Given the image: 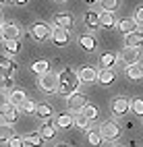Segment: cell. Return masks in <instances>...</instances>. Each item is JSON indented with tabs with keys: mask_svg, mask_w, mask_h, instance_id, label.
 <instances>
[{
	"mask_svg": "<svg viewBox=\"0 0 143 147\" xmlns=\"http://www.w3.org/2000/svg\"><path fill=\"white\" fill-rule=\"evenodd\" d=\"M58 93L60 95H73V93H77V87H79V75L71 71V68H64V71L58 73Z\"/></svg>",
	"mask_w": 143,
	"mask_h": 147,
	"instance_id": "6da1fadb",
	"label": "cell"
},
{
	"mask_svg": "<svg viewBox=\"0 0 143 147\" xmlns=\"http://www.w3.org/2000/svg\"><path fill=\"white\" fill-rule=\"evenodd\" d=\"M58 75L48 71L44 75H40V79H37V87L44 91V93H58Z\"/></svg>",
	"mask_w": 143,
	"mask_h": 147,
	"instance_id": "7a4b0ae2",
	"label": "cell"
},
{
	"mask_svg": "<svg viewBox=\"0 0 143 147\" xmlns=\"http://www.w3.org/2000/svg\"><path fill=\"white\" fill-rule=\"evenodd\" d=\"M98 131H100V135H102L104 141H116L118 137H120V126L114 122V120L102 122V124L98 126Z\"/></svg>",
	"mask_w": 143,
	"mask_h": 147,
	"instance_id": "3957f363",
	"label": "cell"
},
{
	"mask_svg": "<svg viewBox=\"0 0 143 147\" xmlns=\"http://www.w3.org/2000/svg\"><path fill=\"white\" fill-rule=\"evenodd\" d=\"M85 106H87V100H85V93H81V91L66 97V108H69V112H77L79 114Z\"/></svg>",
	"mask_w": 143,
	"mask_h": 147,
	"instance_id": "277c9868",
	"label": "cell"
},
{
	"mask_svg": "<svg viewBox=\"0 0 143 147\" xmlns=\"http://www.w3.org/2000/svg\"><path fill=\"white\" fill-rule=\"evenodd\" d=\"M52 42H54V46H58V48H64L66 44L71 42V33L66 31V29H62V27H58V25H54L52 27Z\"/></svg>",
	"mask_w": 143,
	"mask_h": 147,
	"instance_id": "5b68a950",
	"label": "cell"
},
{
	"mask_svg": "<svg viewBox=\"0 0 143 147\" xmlns=\"http://www.w3.org/2000/svg\"><path fill=\"white\" fill-rule=\"evenodd\" d=\"M29 31H31V37H33V40L44 42V40H48V37L52 35V27H48L46 23H33Z\"/></svg>",
	"mask_w": 143,
	"mask_h": 147,
	"instance_id": "8992f818",
	"label": "cell"
},
{
	"mask_svg": "<svg viewBox=\"0 0 143 147\" xmlns=\"http://www.w3.org/2000/svg\"><path fill=\"white\" fill-rule=\"evenodd\" d=\"M0 118L4 124H15L19 120V108H15L13 104H6L4 108H0Z\"/></svg>",
	"mask_w": 143,
	"mask_h": 147,
	"instance_id": "52a82bcc",
	"label": "cell"
},
{
	"mask_svg": "<svg viewBox=\"0 0 143 147\" xmlns=\"http://www.w3.org/2000/svg\"><path fill=\"white\" fill-rule=\"evenodd\" d=\"M139 58H141V50L139 48H122V52H120V60L125 62L127 66H131V64H137L139 62Z\"/></svg>",
	"mask_w": 143,
	"mask_h": 147,
	"instance_id": "ba28073f",
	"label": "cell"
},
{
	"mask_svg": "<svg viewBox=\"0 0 143 147\" xmlns=\"http://www.w3.org/2000/svg\"><path fill=\"white\" fill-rule=\"evenodd\" d=\"M129 110H131V100H127V97H116V100L112 102V112H114L116 118L125 116Z\"/></svg>",
	"mask_w": 143,
	"mask_h": 147,
	"instance_id": "9c48e42d",
	"label": "cell"
},
{
	"mask_svg": "<svg viewBox=\"0 0 143 147\" xmlns=\"http://www.w3.org/2000/svg\"><path fill=\"white\" fill-rule=\"evenodd\" d=\"M0 73H4V75L8 77V79H13L15 73H17V64H15V62H13L6 54L0 56Z\"/></svg>",
	"mask_w": 143,
	"mask_h": 147,
	"instance_id": "30bf717a",
	"label": "cell"
},
{
	"mask_svg": "<svg viewBox=\"0 0 143 147\" xmlns=\"http://www.w3.org/2000/svg\"><path fill=\"white\" fill-rule=\"evenodd\" d=\"M77 75H79L81 83H95V81H98V71H95L93 66H83Z\"/></svg>",
	"mask_w": 143,
	"mask_h": 147,
	"instance_id": "8fae6325",
	"label": "cell"
},
{
	"mask_svg": "<svg viewBox=\"0 0 143 147\" xmlns=\"http://www.w3.org/2000/svg\"><path fill=\"white\" fill-rule=\"evenodd\" d=\"M125 46L127 48H139V46H143V31H141V29L125 35Z\"/></svg>",
	"mask_w": 143,
	"mask_h": 147,
	"instance_id": "7c38bea8",
	"label": "cell"
},
{
	"mask_svg": "<svg viewBox=\"0 0 143 147\" xmlns=\"http://www.w3.org/2000/svg\"><path fill=\"white\" fill-rule=\"evenodd\" d=\"M79 46L83 50H87V52H93L95 48H98V42H95V37L91 33H81L79 35Z\"/></svg>",
	"mask_w": 143,
	"mask_h": 147,
	"instance_id": "4fadbf2b",
	"label": "cell"
},
{
	"mask_svg": "<svg viewBox=\"0 0 143 147\" xmlns=\"http://www.w3.org/2000/svg\"><path fill=\"white\" fill-rule=\"evenodd\" d=\"M27 100V93L23 89H13L11 93H8V104H13L15 108H21Z\"/></svg>",
	"mask_w": 143,
	"mask_h": 147,
	"instance_id": "5bb4252c",
	"label": "cell"
},
{
	"mask_svg": "<svg viewBox=\"0 0 143 147\" xmlns=\"http://www.w3.org/2000/svg\"><path fill=\"white\" fill-rule=\"evenodd\" d=\"M56 131H58V126H56L54 122H44L40 126V137L46 141V139H54L56 137Z\"/></svg>",
	"mask_w": 143,
	"mask_h": 147,
	"instance_id": "9a60e30c",
	"label": "cell"
},
{
	"mask_svg": "<svg viewBox=\"0 0 143 147\" xmlns=\"http://www.w3.org/2000/svg\"><path fill=\"white\" fill-rule=\"evenodd\" d=\"M4 40H19L21 35V29H19L17 23H4Z\"/></svg>",
	"mask_w": 143,
	"mask_h": 147,
	"instance_id": "2e32d148",
	"label": "cell"
},
{
	"mask_svg": "<svg viewBox=\"0 0 143 147\" xmlns=\"http://www.w3.org/2000/svg\"><path fill=\"white\" fill-rule=\"evenodd\" d=\"M54 25H58V27H62V29H69L75 25V21H73V17L71 15H64V13H60V15H56L54 17Z\"/></svg>",
	"mask_w": 143,
	"mask_h": 147,
	"instance_id": "e0dca14e",
	"label": "cell"
},
{
	"mask_svg": "<svg viewBox=\"0 0 143 147\" xmlns=\"http://www.w3.org/2000/svg\"><path fill=\"white\" fill-rule=\"evenodd\" d=\"M114 79H116V75H114L112 68H102V71L98 73V81H100L102 85H112Z\"/></svg>",
	"mask_w": 143,
	"mask_h": 147,
	"instance_id": "ac0fdd59",
	"label": "cell"
},
{
	"mask_svg": "<svg viewBox=\"0 0 143 147\" xmlns=\"http://www.w3.org/2000/svg\"><path fill=\"white\" fill-rule=\"evenodd\" d=\"M83 23L85 27H89V29H95L100 25V13H95V11H87L83 17Z\"/></svg>",
	"mask_w": 143,
	"mask_h": 147,
	"instance_id": "d6986e66",
	"label": "cell"
},
{
	"mask_svg": "<svg viewBox=\"0 0 143 147\" xmlns=\"http://www.w3.org/2000/svg\"><path fill=\"white\" fill-rule=\"evenodd\" d=\"M73 118H75V116H71L69 112H62V114L56 116L54 124L58 126V129H69V126H73Z\"/></svg>",
	"mask_w": 143,
	"mask_h": 147,
	"instance_id": "ffe728a7",
	"label": "cell"
},
{
	"mask_svg": "<svg viewBox=\"0 0 143 147\" xmlns=\"http://www.w3.org/2000/svg\"><path fill=\"white\" fill-rule=\"evenodd\" d=\"M116 25H118V29H120L125 35H129V33H133V31H137V23L133 21V19H122V21H118Z\"/></svg>",
	"mask_w": 143,
	"mask_h": 147,
	"instance_id": "44dd1931",
	"label": "cell"
},
{
	"mask_svg": "<svg viewBox=\"0 0 143 147\" xmlns=\"http://www.w3.org/2000/svg\"><path fill=\"white\" fill-rule=\"evenodd\" d=\"M127 77L129 79H133V81H139V79H143V66L137 62V64H131V66H127Z\"/></svg>",
	"mask_w": 143,
	"mask_h": 147,
	"instance_id": "7402d4cb",
	"label": "cell"
},
{
	"mask_svg": "<svg viewBox=\"0 0 143 147\" xmlns=\"http://www.w3.org/2000/svg\"><path fill=\"white\" fill-rule=\"evenodd\" d=\"M100 25L106 27V29H112L114 25H116V19H114V13H100Z\"/></svg>",
	"mask_w": 143,
	"mask_h": 147,
	"instance_id": "603a6c76",
	"label": "cell"
},
{
	"mask_svg": "<svg viewBox=\"0 0 143 147\" xmlns=\"http://www.w3.org/2000/svg\"><path fill=\"white\" fill-rule=\"evenodd\" d=\"M87 141H89L91 147H100V145L104 143V139H102V135H100L98 129H89V131H87Z\"/></svg>",
	"mask_w": 143,
	"mask_h": 147,
	"instance_id": "cb8c5ba5",
	"label": "cell"
},
{
	"mask_svg": "<svg viewBox=\"0 0 143 147\" xmlns=\"http://www.w3.org/2000/svg\"><path fill=\"white\" fill-rule=\"evenodd\" d=\"M116 60H118V56L114 54V52H106V54L100 56V62H102L104 68H112L114 64H116Z\"/></svg>",
	"mask_w": 143,
	"mask_h": 147,
	"instance_id": "d4e9b609",
	"label": "cell"
},
{
	"mask_svg": "<svg viewBox=\"0 0 143 147\" xmlns=\"http://www.w3.org/2000/svg\"><path fill=\"white\" fill-rule=\"evenodd\" d=\"M23 141H25V145H29V147H42V145H44V139L40 137V133H31V135H27Z\"/></svg>",
	"mask_w": 143,
	"mask_h": 147,
	"instance_id": "484cf974",
	"label": "cell"
},
{
	"mask_svg": "<svg viewBox=\"0 0 143 147\" xmlns=\"http://www.w3.org/2000/svg\"><path fill=\"white\" fill-rule=\"evenodd\" d=\"M31 71L35 75H44L50 71V64H48V60H35V62H31Z\"/></svg>",
	"mask_w": 143,
	"mask_h": 147,
	"instance_id": "4316f807",
	"label": "cell"
},
{
	"mask_svg": "<svg viewBox=\"0 0 143 147\" xmlns=\"http://www.w3.org/2000/svg\"><path fill=\"white\" fill-rule=\"evenodd\" d=\"M52 106L50 104H37V110H35V114L40 116V118H50L52 116Z\"/></svg>",
	"mask_w": 143,
	"mask_h": 147,
	"instance_id": "83f0119b",
	"label": "cell"
},
{
	"mask_svg": "<svg viewBox=\"0 0 143 147\" xmlns=\"http://www.w3.org/2000/svg\"><path fill=\"white\" fill-rule=\"evenodd\" d=\"M73 124L77 126V129H83V131H89V120L85 118V116L79 112V114H75V118H73Z\"/></svg>",
	"mask_w": 143,
	"mask_h": 147,
	"instance_id": "f1b7e54d",
	"label": "cell"
},
{
	"mask_svg": "<svg viewBox=\"0 0 143 147\" xmlns=\"http://www.w3.org/2000/svg\"><path fill=\"white\" fill-rule=\"evenodd\" d=\"M118 4H120V0H100V6L106 13H114L118 8Z\"/></svg>",
	"mask_w": 143,
	"mask_h": 147,
	"instance_id": "f546056e",
	"label": "cell"
},
{
	"mask_svg": "<svg viewBox=\"0 0 143 147\" xmlns=\"http://www.w3.org/2000/svg\"><path fill=\"white\" fill-rule=\"evenodd\" d=\"M81 114H83L87 120H95V118H98V108L91 106V104H87V106H85L83 110H81Z\"/></svg>",
	"mask_w": 143,
	"mask_h": 147,
	"instance_id": "4dcf8cb0",
	"label": "cell"
},
{
	"mask_svg": "<svg viewBox=\"0 0 143 147\" xmlns=\"http://www.w3.org/2000/svg\"><path fill=\"white\" fill-rule=\"evenodd\" d=\"M13 129H11V124H0V141H8V139H13Z\"/></svg>",
	"mask_w": 143,
	"mask_h": 147,
	"instance_id": "1f68e13d",
	"label": "cell"
},
{
	"mask_svg": "<svg viewBox=\"0 0 143 147\" xmlns=\"http://www.w3.org/2000/svg\"><path fill=\"white\" fill-rule=\"evenodd\" d=\"M23 114H35V110H37V104L33 102V100H25V104L19 108Z\"/></svg>",
	"mask_w": 143,
	"mask_h": 147,
	"instance_id": "d6a6232c",
	"label": "cell"
},
{
	"mask_svg": "<svg viewBox=\"0 0 143 147\" xmlns=\"http://www.w3.org/2000/svg\"><path fill=\"white\" fill-rule=\"evenodd\" d=\"M131 110L135 112L137 116H143V97H135V100H131Z\"/></svg>",
	"mask_w": 143,
	"mask_h": 147,
	"instance_id": "836d02e7",
	"label": "cell"
},
{
	"mask_svg": "<svg viewBox=\"0 0 143 147\" xmlns=\"http://www.w3.org/2000/svg\"><path fill=\"white\" fill-rule=\"evenodd\" d=\"M4 48L8 54H17L19 52V42L17 40H4Z\"/></svg>",
	"mask_w": 143,
	"mask_h": 147,
	"instance_id": "e575fe53",
	"label": "cell"
},
{
	"mask_svg": "<svg viewBox=\"0 0 143 147\" xmlns=\"http://www.w3.org/2000/svg\"><path fill=\"white\" fill-rule=\"evenodd\" d=\"M23 145H25L23 137H13V139L6 141V147H23Z\"/></svg>",
	"mask_w": 143,
	"mask_h": 147,
	"instance_id": "d590c367",
	"label": "cell"
},
{
	"mask_svg": "<svg viewBox=\"0 0 143 147\" xmlns=\"http://www.w3.org/2000/svg\"><path fill=\"white\" fill-rule=\"evenodd\" d=\"M137 25H143V6H139L137 11H135V19H133Z\"/></svg>",
	"mask_w": 143,
	"mask_h": 147,
	"instance_id": "8d00e7d4",
	"label": "cell"
},
{
	"mask_svg": "<svg viewBox=\"0 0 143 147\" xmlns=\"http://www.w3.org/2000/svg\"><path fill=\"white\" fill-rule=\"evenodd\" d=\"M13 85V79H8L4 73H0V87H11Z\"/></svg>",
	"mask_w": 143,
	"mask_h": 147,
	"instance_id": "74e56055",
	"label": "cell"
},
{
	"mask_svg": "<svg viewBox=\"0 0 143 147\" xmlns=\"http://www.w3.org/2000/svg\"><path fill=\"white\" fill-rule=\"evenodd\" d=\"M6 104H8V93L4 89H0V108H4Z\"/></svg>",
	"mask_w": 143,
	"mask_h": 147,
	"instance_id": "f35d334b",
	"label": "cell"
},
{
	"mask_svg": "<svg viewBox=\"0 0 143 147\" xmlns=\"http://www.w3.org/2000/svg\"><path fill=\"white\" fill-rule=\"evenodd\" d=\"M0 42H4V27L0 25Z\"/></svg>",
	"mask_w": 143,
	"mask_h": 147,
	"instance_id": "ab89813d",
	"label": "cell"
},
{
	"mask_svg": "<svg viewBox=\"0 0 143 147\" xmlns=\"http://www.w3.org/2000/svg\"><path fill=\"white\" fill-rule=\"evenodd\" d=\"M29 0H15V4H19V6H23V4H27Z\"/></svg>",
	"mask_w": 143,
	"mask_h": 147,
	"instance_id": "60d3db41",
	"label": "cell"
},
{
	"mask_svg": "<svg viewBox=\"0 0 143 147\" xmlns=\"http://www.w3.org/2000/svg\"><path fill=\"white\" fill-rule=\"evenodd\" d=\"M2 4H11V2H15V0H0Z\"/></svg>",
	"mask_w": 143,
	"mask_h": 147,
	"instance_id": "b9f144b4",
	"label": "cell"
},
{
	"mask_svg": "<svg viewBox=\"0 0 143 147\" xmlns=\"http://www.w3.org/2000/svg\"><path fill=\"white\" fill-rule=\"evenodd\" d=\"M87 2H89V4H93V2H100V0H87Z\"/></svg>",
	"mask_w": 143,
	"mask_h": 147,
	"instance_id": "7bdbcfd3",
	"label": "cell"
},
{
	"mask_svg": "<svg viewBox=\"0 0 143 147\" xmlns=\"http://www.w3.org/2000/svg\"><path fill=\"white\" fill-rule=\"evenodd\" d=\"M56 147H69V145H64V143H62V145H56Z\"/></svg>",
	"mask_w": 143,
	"mask_h": 147,
	"instance_id": "ee69618b",
	"label": "cell"
},
{
	"mask_svg": "<svg viewBox=\"0 0 143 147\" xmlns=\"http://www.w3.org/2000/svg\"><path fill=\"white\" fill-rule=\"evenodd\" d=\"M56 2H64V0H56Z\"/></svg>",
	"mask_w": 143,
	"mask_h": 147,
	"instance_id": "f6af8a7d",
	"label": "cell"
},
{
	"mask_svg": "<svg viewBox=\"0 0 143 147\" xmlns=\"http://www.w3.org/2000/svg\"><path fill=\"white\" fill-rule=\"evenodd\" d=\"M114 147H120V145H114Z\"/></svg>",
	"mask_w": 143,
	"mask_h": 147,
	"instance_id": "bcb514c9",
	"label": "cell"
},
{
	"mask_svg": "<svg viewBox=\"0 0 143 147\" xmlns=\"http://www.w3.org/2000/svg\"><path fill=\"white\" fill-rule=\"evenodd\" d=\"M0 124H2V122H0Z\"/></svg>",
	"mask_w": 143,
	"mask_h": 147,
	"instance_id": "7dc6e473",
	"label": "cell"
}]
</instances>
